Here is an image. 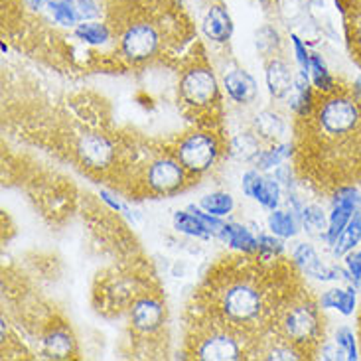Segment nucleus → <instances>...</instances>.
Wrapping results in <instances>:
<instances>
[{"label": "nucleus", "mask_w": 361, "mask_h": 361, "mask_svg": "<svg viewBox=\"0 0 361 361\" xmlns=\"http://www.w3.org/2000/svg\"><path fill=\"white\" fill-rule=\"evenodd\" d=\"M221 239H225L227 243L235 247V249H239V251H243V253H255V251H259V243H257V239H255L253 235L249 233L245 227L237 224H227L224 225V229H221Z\"/></svg>", "instance_id": "obj_18"}, {"label": "nucleus", "mask_w": 361, "mask_h": 361, "mask_svg": "<svg viewBox=\"0 0 361 361\" xmlns=\"http://www.w3.org/2000/svg\"><path fill=\"white\" fill-rule=\"evenodd\" d=\"M316 118L326 137L343 140L361 128V103L345 95L326 97L316 111Z\"/></svg>", "instance_id": "obj_1"}, {"label": "nucleus", "mask_w": 361, "mask_h": 361, "mask_svg": "<svg viewBox=\"0 0 361 361\" xmlns=\"http://www.w3.org/2000/svg\"><path fill=\"white\" fill-rule=\"evenodd\" d=\"M267 85L274 99H284L293 93L294 79L290 69L286 68V63L274 59L267 66Z\"/></svg>", "instance_id": "obj_13"}, {"label": "nucleus", "mask_w": 361, "mask_h": 361, "mask_svg": "<svg viewBox=\"0 0 361 361\" xmlns=\"http://www.w3.org/2000/svg\"><path fill=\"white\" fill-rule=\"evenodd\" d=\"M243 192L269 209H276L279 200H281V188L276 184V180L263 178L255 170L247 172L243 176Z\"/></svg>", "instance_id": "obj_11"}, {"label": "nucleus", "mask_w": 361, "mask_h": 361, "mask_svg": "<svg viewBox=\"0 0 361 361\" xmlns=\"http://www.w3.org/2000/svg\"><path fill=\"white\" fill-rule=\"evenodd\" d=\"M224 83L227 93H229V97L237 101V103H249L257 95V83H255V79L247 71H241V69L227 73Z\"/></svg>", "instance_id": "obj_14"}, {"label": "nucleus", "mask_w": 361, "mask_h": 361, "mask_svg": "<svg viewBox=\"0 0 361 361\" xmlns=\"http://www.w3.org/2000/svg\"><path fill=\"white\" fill-rule=\"evenodd\" d=\"M200 205L204 207L207 214L225 215L233 209V197L229 194H224V192H217V194L205 195Z\"/></svg>", "instance_id": "obj_26"}, {"label": "nucleus", "mask_w": 361, "mask_h": 361, "mask_svg": "<svg viewBox=\"0 0 361 361\" xmlns=\"http://www.w3.org/2000/svg\"><path fill=\"white\" fill-rule=\"evenodd\" d=\"M294 261L300 264L310 276H316L320 281H334L338 276L334 269H328L326 264H322V261L318 259V255L310 245H298V249L294 251Z\"/></svg>", "instance_id": "obj_16"}, {"label": "nucleus", "mask_w": 361, "mask_h": 361, "mask_svg": "<svg viewBox=\"0 0 361 361\" xmlns=\"http://www.w3.org/2000/svg\"><path fill=\"white\" fill-rule=\"evenodd\" d=\"M360 241H361V209L360 212H355V215L350 219V224L345 225V229L342 231V235L338 237L336 247H334V253L338 255V257L348 255L355 245L360 243Z\"/></svg>", "instance_id": "obj_19"}, {"label": "nucleus", "mask_w": 361, "mask_h": 361, "mask_svg": "<svg viewBox=\"0 0 361 361\" xmlns=\"http://www.w3.org/2000/svg\"><path fill=\"white\" fill-rule=\"evenodd\" d=\"M293 44H294V51H296V59H298V66H300V69L302 71H310V59H312V56L306 51V48L302 46V42H300V38H296V36H293Z\"/></svg>", "instance_id": "obj_34"}, {"label": "nucleus", "mask_w": 361, "mask_h": 361, "mask_svg": "<svg viewBox=\"0 0 361 361\" xmlns=\"http://www.w3.org/2000/svg\"><path fill=\"white\" fill-rule=\"evenodd\" d=\"M219 310L229 324H251L263 312V294L249 281L227 284L219 298Z\"/></svg>", "instance_id": "obj_2"}, {"label": "nucleus", "mask_w": 361, "mask_h": 361, "mask_svg": "<svg viewBox=\"0 0 361 361\" xmlns=\"http://www.w3.org/2000/svg\"><path fill=\"white\" fill-rule=\"evenodd\" d=\"M348 269H350V276H352V283L357 284L361 288V253H352L348 255Z\"/></svg>", "instance_id": "obj_35"}, {"label": "nucleus", "mask_w": 361, "mask_h": 361, "mask_svg": "<svg viewBox=\"0 0 361 361\" xmlns=\"http://www.w3.org/2000/svg\"><path fill=\"white\" fill-rule=\"evenodd\" d=\"M336 340H338V345H340L343 352H345L348 360H357V350H355V340H353L352 330H348V328H340V330H338V336H336Z\"/></svg>", "instance_id": "obj_31"}, {"label": "nucleus", "mask_w": 361, "mask_h": 361, "mask_svg": "<svg viewBox=\"0 0 361 361\" xmlns=\"http://www.w3.org/2000/svg\"><path fill=\"white\" fill-rule=\"evenodd\" d=\"M283 326L288 342L300 345V343L316 340L320 322H318V314L312 304H298L286 312Z\"/></svg>", "instance_id": "obj_5"}, {"label": "nucleus", "mask_w": 361, "mask_h": 361, "mask_svg": "<svg viewBox=\"0 0 361 361\" xmlns=\"http://www.w3.org/2000/svg\"><path fill=\"white\" fill-rule=\"evenodd\" d=\"M184 184V168L174 160L160 158L148 170V185L157 194H174Z\"/></svg>", "instance_id": "obj_10"}, {"label": "nucleus", "mask_w": 361, "mask_h": 361, "mask_svg": "<svg viewBox=\"0 0 361 361\" xmlns=\"http://www.w3.org/2000/svg\"><path fill=\"white\" fill-rule=\"evenodd\" d=\"M293 154V147L290 145H283V147H274L271 150H264L257 158V166L261 170H271V168L279 166L284 158H288Z\"/></svg>", "instance_id": "obj_27"}, {"label": "nucleus", "mask_w": 361, "mask_h": 361, "mask_svg": "<svg viewBox=\"0 0 361 361\" xmlns=\"http://www.w3.org/2000/svg\"><path fill=\"white\" fill-rule=\"evenodd\" d=\"M158 48V34L150 24H135L123 36V54L133 61L152 58Z\"/></svg>", "instance_id": "obj_7"}, {"label": "nucleus", "mask_w": 361, "mask_h": 361, "mask_svg": "<svg viewBox=\"0 0 361 361\" xmlns=\"http://www.w3.org/2000/svg\"><path fill=\"white\" fill-rule=\"evenodd\" d=\"M174 227L178 231H182L185 235H192V237H207L209 231L205 229V225L202 224V219L197 215L184 214V212H178L174 215Z\"/></svg>", "instance_id": "obj_24"}, {"label": "nucleus", "mask_w": 361, "mask_h": 361, "mask_svg": "<svg viewBox=\"0 0 361 361\" xmlns=\"http://www.w3.org/2000/svg\"><path fill=\"white\" fill-rule=\"evenodd\" d=\"M130 318L140 332H154L164 322V308L154 298H142L133 306Z\"/></svg>", "instance_id": "obj_12"}, {"label": "nucleus", "mask_w": 361, "mask_h": 361, "mask_svg": "<svg viewBox=\"0 0 361 361\" xmlns=\"http://www.w3.org/2000/svg\"><path fill=\"white\" fill-rule=\"evenodd\" d=\"M231 154L237 160H251V158H259L261 154V147H259V138L255 135H237L231 140Z\"/></svg>", "instance_id": "obj_22"}, {"label": "nucleus", "mask_w": 361, "mask_h": 361, "mask_svg": "<svg viewBox=\"0 0 361 361\" xmlns=\"http://www.w3.org/2000/svg\"><path fill=\"white\" fill-rule=\"evenodd\" d=\"M205 36L215 42H227L233 34V24L231 16L227 14L224 6H212L204 20Z\"/></svg>", "instance_id": "obj_15"}, {"label": "nucleus", "mask_w": 361, "mask_h": 361, "mask_svg": "<svg viewBox=\"0 0 361 361\" xmlns=\"http://www.w3.org/2000/svg\"><path fill=\"white\" fill-rule=\"evenodd\" d=\"M195 357L205 361H233L241 360L243 352H241V345L237 343L235 338L227 336L225 332H219L205 336L197 342Z\"/></svg>", "instance_id": "obj_8"}, {"label": "nucleus", "mask_w": 361, "mask_h": 361, "mask_svg": "<svg viewBox=\"0 0 361 361\" xmlns=\"http://www.w3.org/2000/svg\"><path fill=\"white\" fill-rule=\"evenodd\" d=\"M26 2H28L30 8H39V6H42V4H44L46 0H26Z\"/></svg>", "instance_id": "obj_37"}, {"label": "nucleus", "mask_w": 361, "mask_h": 361, "mask_svg": "<svg viewBox=\"0 0 361 361\" xmlns=\"http://www.w3.org/2000/svg\"><path fill=\"white\" fill-rule=\"evenodd\" d=\"M49 10H51L54 18L58 20L59 24H63V26H73L79 20L71 0H51L49 2Z\"/></svg>", "instance_id": "obj_28"}, {"label": "nucleus", "mask_w": 361, "mask_h": 361, "mask_svg": "<svg viewBox=\"0 0 361 361\" xmlns=\"http://www.w3.org/2000/svg\"><path fill=\"white\" fill-rule=\"evenodd\" d=\"M360 207L361 197L353 188L338 190L336 200H334L332 215H330V225H328V231H326V237H328L330 245H336L338 237L342 235L345 225L350 224V219L355 215V212H360Z\"/></svg>", "instance_id": "obj_6"}, {"label": "nucleus", "mask_w": 361, "mask_h": 361, "mask_svg": "<svg viewBox=\"0 0 361 361\" xmlns=\"http://www.w3.org/2000/svg\"><path fill=\"white\" fill-rule=\"evenodd\" d=\"M79 160L89 168H107L113 162L115 148L105 135H83L78 145Z\"/></svg>", "instance_id": "obj_9"}, {"label": "nucleus", "mask_w": 361, "mask_h": 361, "mask_svg": "<svg viewBox=\"0 0 361 361\" xmlns=\"http://www.w3.org/2000/svg\"><path fill=\"white\" fill-rule=\"evenodd\" d=\"M310 71H312L316 87L320 89V91H324V93H330L334 89V81L332 78H330L326 66H324V61L320 59V56H314L312 54V59H310Z\"/></svg>", "instance_id": "obj_29"}, {"label": "nucleus", "mask_w": 361, "mask_h": 361, "mask_svg": "<svg viewBox=\"0 0 361 361\" xmlns=\"http://www.w3.org/2000/svg\"><path fill=\"white\" fill-rule=\"evenodd\" d=\"M75 32L79 38L89 44H103L109 39V30L103 24H79Z\"/></svg>", "instance_id": "obj_30"}, {"label": "nucleus", "mask_w": 361, "mask_h": 361, "mask_svg": "<svg viewBox=\"0 0 361 361\" xmlns=\"http://www.w3.org/2000/svg\"><path fill=\"white\" fill-rule=\"evenodd\" d=\"M180 93L188 105L197 109L207 107L217 99V81L209 69L194 68L184 73L180 81Z\"/></svg>", "instance_id": "obj_4"}, {"label": "nucleus", "mask_w": 361, "mask_h": 361, "mask_svg": "<svg viewBox=\"0 0 361 361\" xmlns=\"http://www.w3.org/2000/svg\"><path fill=\"white\" fill-rule=\"evenodd\" d=\"M44 350L48 353V357H54V360H68L69 355L73 353V338L63 328L51 330L46 336V340H44Z\"/></svg>", "instance_id": "obj_17"}, {"label": "nucleus", "mask_w": 361, "mask_h": 361, "mask_svg": "<svg viewBox=\"0 0 361 361\" xmlns=\"http://www.w3.org/2000/svg\"><path fill=\"white\" fill-rule=\"evenodd\" d=\"M215 157H217V142L212 135H205V133L190 135L178 148L180 164L195 174L212 166Z\"/></svg>", "instance_id": "obj_3"}, {"label": "nucleus", "mask_w": 361, "mask_h": 361, "mask_svg": "<svg viewBox=\"0 0 361 361\" xmlns=\"http://www.w3.org/2000/svg\"><path fill=\"white\" fill-rule=\"evenodd\" d=\"M101 195H103V200H105V202H107V204L111 205L113 209H121V204H118V202H115V200H113V197H111L107 192H101Z\"/></svg>", "instance_id": "obj_36"}, {"label": "nucleus", "mask_w": 361, "mask_h": 361, "mask_svg": "<svg viewBox=\"0 0 361 361\" xmlns=\"http://www.w3.org/2000/svg\"><path fill=\"white\" fill-rule=\"evenodd\" d=\"M257 243H259V253L264 257H273L283 251V243L274 237H259Z\"/></svg>", "instance_id": "obj_33"}, {"label": "nucleus", "mask_w": 361, "mask_h": 361, "mask_svg": "<svg viewBox=\"0 0 361 361\" xmlns=\"http://www.w3.org/2000/svg\"><path fill=\"white\" fill-rule=\"evenodd\" d=\"M255 128H257V133L263 138L274 140V138L283 137L284 123L279 115H274L271 111H264V113L257 115V118H255Z\"/></svg>", "instance_id": "obj_21"}, {"label": "nucleus", "mask_w": 361, "mask_h": 361, "mask_svg": "<svg viewBox=\"0 0 361 361\" xmlns=\"http://www.w3.org/2000/svg\"><path fill=\"white\" fill-rule=\"evenodd\" d=\"M322 308H336L340 310L343 316H350L353 314L355 308V294L353 290H342V288H334L322 296Z\"/></svg>", "instance_id": "obj_20"}, {"label": "nucleus", "mask_w": 361, "mask_h": 361, "mask_svg": "<svg viewBox=\"0 0 361 361\" xmlns=\"http://www.w3.org/2000/svg\"><path fill=\"white\" fill-rule=\"evenodd\" d=\"M302 224L304 229L310 235H322L328 231V227H326V215H324L322 207H318V205L304 207Z\"/></svg>", "instance_id": "obj_25"}, {"label": "nucleus", "mask_w": 361, "mask_h": 361, "mask_svg": "<svg viewBox=\"0 0 361 361\" xmlns=\"http://www.w3.org/2000/svg\"><path fill=\"white\" fill-rule=\"evenodd\" d=\"M71 2H73V8H75V12H78V18L89 20V18H95V16L99 14L95 0H71Z\"/></svg>", "instance_id": "obj_32"}, {"label": "nucleus", "mask_w": 361, "mask_h": 361, "mask_svg": "<svg viewBox=\"0 0 361 361\" xmlns=\"http://www.w3.org/2000/svg\"><path fill=\"white\" fill-rule=\"evenodd\" d=\"M269 227L279 237H294L298 231L294 215L288 212H279V209H273V214L269 217Z\"/></svg>", "instance_id": "obj_23"}]
</instances>
